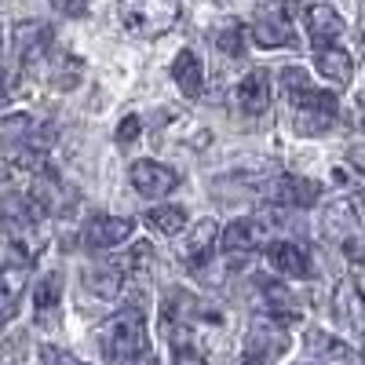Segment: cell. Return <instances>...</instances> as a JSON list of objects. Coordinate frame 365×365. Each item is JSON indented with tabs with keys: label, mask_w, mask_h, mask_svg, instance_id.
Segmentation results:
<instances>
[{
	"label": "cell",
	"mask_w": 365,
	"mask_h": 365,
	"mask_svg": "<svg viewBox=\"0 0 365 365\" xmlns=\"http://www.w3.org/2000/svg\"><path fill=\"white\" fill-rule=\"evenodd\" d=\"M332 314H336L340 325H347L351 332L365 336V292L354 278H344L332 292Z\"/></svg>",
	"instance_id": "cell-9"
},
{
	"label": "cell",
	"mask_w": 365,
	"mask_h": 365,
	"mask_svg": "<svg viewBox=\"0 0 365 365\" xmlns=\"http://www.w3.org/2000/svg\"><path fill=\"white\" fill-rule=\"evenodd\" d=\"M15 51H19V58H22V66L29 70V66H37V63H44V58H51V26H44V22H19L15 26Z\"/></svg>",
	"instance_id": "cell-8"
},
{
	"label": "cell",
	"mask_w": 365,
	"mask_h": 365,
	"mask_svg": "<svg viewBox=\"0 0 365 365\" xmlns=\"http://www.w3.org/2000/svg\"><path fill=\"white\" fill-rule=\"evenodd\" d=\"M322 230L351 263H365V205L361 197H336L322 208Z\"/></svg>",
	"instance_id": "cell-2"
},
{
	"label": "cell",
	"mask_w": 365,
	"mask_h": 365,
	"mask_svg": "<svg viewBox=\"0 0 365 365\" xmlns=\"http://www.w3.org/2000/svg\"><path fill=\"white\" fill-rule=\"evenodd\" d=\"M41 354H44V365H84L81 358H73V354L63 351V347H44Z\"/></svg>",
	"instance_id": "cell-33"
},
{
	"label": "cell",
	"mask_w": 365,
	"mask_h": 365,
	"mask_svg": "<svg viewBox=\"0 0 365 365\" xmlns=\"http://www.w3.org/2000/svg\"><path fill=\"white\" fill-rule=\"evenodd\" d=\"M303 19H307V37H311L314 48H332L344 34V19L329 4H311Z\"/></svg>",
	"instance_id": "cell-17"
},
{
	"label": "cell",
	"mask_w": 365,
	"mask_h": 365,
	"mask_svg": "<svg viewBox=\"0 0 365 365\" xmlns=\"http://www.w3.org/2000/svg\"><path fill=\"white\" fill-rule=\"evenodd\" d=\"M132 187L143 194V197H165L168 190H175L179 187V172L175 168H168V165H161V161H135L132 165Z\"/></svg>",
	"instance_id": "cell-10"
},
{
	"label": "cell",
	"mask_w": 365,
	"mask_h": 365,
	"mask_svg": "<svg viewBox=\"0 0 365 365\" xmlns=\"http://www.w3.org/2000/svg\"><path fill=\"white\" fill-rule=\"evenodd\" d=\"M361 354H365V336H361Z\"/></svg>",
	"instance_id": "cell-39"
},
{
	"label": "cell",
	"mask_w": 365,
	"mask_h": 365,
	"mask_svg": "<svg viewBox=\"0 0 365 365\" xmlns=\"http://www.w3.org/2000/svg\"><path fill=\"white\" fill-rule=\"evenodd\" d=\"M252 41L259 48H285L292 44V26L285 22V15H263L259 22H252Z\"/></svg>",
	"instance_id": "cell-26"
},
{
	"label": "cell",
	"mask_w": 365,
	"mask_h": 365,
	"mask_svg": "<svg viewBox=\"0 0 365 365\" xmlns=\"http://www.w3.org/2000/svg\"><path fill=\"white\" fill-rule=\"evenodd\" d=\"M270 4L278 8V15H285V19H289V15L299 8V0H270Z\"/></svg>",
	"instance_id": "cell-34"
},
{
	"label": "cell",
	"mask_w": 365,
	"mask_h": 365,
	"mask_svg": "<svg viewBox=\"0 0 365 365\" xmlns=\"http://www.w3.org/2000/svg\"><path fill=\"white\" fill-rule=\"evenodd\" d=\"M256 292H259V303H263V314L282 318V322H299V307H296L289 285L274 282V278H259L256 282Z\"/></svg>",
	"instance_id": "cell-19"
},
{
	"label": "cell",
	"mask_w": 365,
	"mask_h": 365,
	"mask_svg": "<svg viewBox=\"0 0 365 365\" xmlns=\"http://www.w3.org/2000/svg\"><path fill=\"white\" fill-rule=\"evenodd\" d=\"M216 241H223L216 220H201V223H194L190 234H187V245H182V263L194 267V270L205 267V263L212 259V249H216Z\"/></svg>",
	"instance_id": "cell-15"
},
{
	"label": "cell",
	"mask_w": 365,
	"mask_h": 365,
	"mask_svg": "<svg viewBox=\"0 0 365 365\" xmlns=\"http://www.w3.org/2000/svg\"><path fill=\"white\" fill-rule=\"evenodd\" d=\"M125 278H128L125 263L113 259V263H103V267L84 270V289H91L99 299H117V292L125 289Z\"/></svg>",
	"instance_id": "cell-21"
},
{
	"label": "cell",
	"mask_w": 365,
	"mask_h": 365,
	"mask_svg": "<svg viewBox=\"0 0 365 365\" xmlns=\"http://www.w3.org/2000/svg\"><path fill=\"white\" fill-rule=\"evenodd\" d=\"M88 4H91V0H51V8L58 15H66V19H84L88 15Z\"/></svg>",
	"instance_id": "cell-31"
},
{
	"label": "cell",
	"mask_w": 365,
	"mask_h": 365,
	"mask_svg": "<svg viewBox=\"0 0 365 365\" xmlns=\"http://www.w3.org/2000/svg\"><path fill=\"white\" fill-rule=\"evenodd\" d=\"M358 29H361V37H365V0L358 4Z\"/></svg>",
	"instance_id": "cell-37"
},
{
	"label": "cell",
	"mask_w": 365,
	"mask_h": 365,
	"mask_svg": "<svg viewBox=\"0 0 365 365\" xmlns=\"http://www.w3.org/2000/svg\"><path fill=\"white\" fill-rule=\"evenodd\" d=\"M267 259H270V267L278 270V274L296 278V282H307L311 274H314L311 256L303 252L296 241H270V245H267Z\"/></svg>",
	"instance_id": "cell-12"
},
{
	"label": "cell",
	"mask_w": 365,
	"mask_h": 365,
	"mask_svg": "<svg viewBox=\"0 0 365 365\" xmlns=\"http://www.w3.org/2000/svg\"><path fill=\"white\" fill-rule=\"evenodd\" d=\"M139 132H143V120H139L135 113H128V117L117 125V143H125V146H128V143H135Z\"/></svg>",
	"instance_id": "cell-32"
},
{
	"label": "cell",
	"mask_w": 365,
	"mask_h": 365,
	"mask_svg": "<svg viewBox=\"0 0 365 365\" xmlns=\"http://www.w3.org/2000/svg\"><path fill=\"white\" fill-rule=\"evenodd\" d=\"M216 44H220V51L223 55H230V58H241L245 55V26H227V29H220V37H216Z\"/></svg>",
	"instance_id": "cell-29"
},
{
	"label": "cell",
	"mask_w": 365,
	"mask_h": 365,
	"mask_svg": "<svg viewBox=\"0 0 365 365\" xmlns=\"http://www.w3.org/2000/svg\"><path fill=\"white\" fill-rule=\"evenodd\" d=\"M234 103L245 110V113H263L267 103H270V81H267V70H249L245 77L237 81L234 88Z\"/></svg>",
	"instance_id": "cell-20"
},
{
	"label": "cell",
	"mask_w": 365,
	"mask_h": 365,
	"mask_svg": "<svg viewBox=\"0 0 365 365\" xmlns=\"http://www.w3.org/2000/svg\"><path fill=\"white\" fill-rule=\"evenodd\" d=\"M99 347H103L106 361H135L139 354L150 351L146 347V318H143V311L135 307V303L103 322Z\"/></svg>",
	"instance_id": "cell-3"
},
{
	"label": "cell",
	"mask_w": 365,
	"mask_h": 365,
	"mask_svg": "<svg viewBox=\"0 0 365 365\" xmlns=\"http://www.w3.org/2000/svg\"><path fill=\"white\" fill-rule=\"evenodd\" d=\"M270 201H282V205H296V208H311L322 197V182L314 179H303V175H282L267 187Z\"/></svg>",
	"instance_id": "cell-13"
},
{
	"label": "cell",
	"mask_w": 365,
	"mask_h": 365,
	"mask_svg": "<svg viewBox=\"0 0 365 365\" xmlns=\"http://www.w3.org/2000/svg\"><path fill=\"white\" fill-rule=\"evenodd\" d=\"M146 223L154 227L158 234H165V237H175V234L187 230V212H182L179 205H161V208L146 212Z\"/></svg>",
	"instance_id": "cell-27"
},
{
	"label": "cell",
	"mask_w": 365,
	"mask_h": 365,
	"mask_svg": "<svg viewBox=\"0 0 365 365\" xmlns=\"http://www.w3.org/2000/svg\"><path fill=\"white\" fill-rule=\"evenodd\" d=\"M168 344H172V365H208L194 325H182V322L168 325Z\"/></svg>",
	"instance_id": "cell-24"
},
{
	"label": "cell",
	"mask_w": 365,
	"mask_h": 365,
	"mask_svg": "<svg viewBox=\"0 0 365 365\" xmlns=\"http://www.w3.org/2000/svg\"><path fill=\"white\" fill-rule=\"evenodd\" d=\"M182 4L179 0H117V22L125 26V34L158 41L179 22Z\"/></svg>",
	"instance_id": "cell-4"
},
{
	"label": "cell",
	"mask_w": 365,
	"mask_h": 365,
	"mask_svg": "<svg viewBox=\"0 0 365 365\" xmlns=\"http://www.w3.org/2000/svg\"><path fill=\"white\" fill-rule=\"evenodd\" d=\"M358 125L365 128V91H361V96H358Z\"/></svg>",
	"instance_id": "cell-36"
},
{
	"label": "cell",
	"mask_w": 365,
	"mask_h": 365,
	"mask_svg": "<svg viewBox=\"0 0 365 365\" xmlns=\"http://www.w3.org/2000/svg\"><path fill=\"white\" fill-rule=\"evenodd\" d=\"M58 307H63V278L58 274H44L34 285V318L41 329H51L58 322Z\"/></svg>",
	"instance_id": "cell-16"
},
{
	"label": "cell",
	"mask_w": 365,
	"mask_h": 365,
	"mask_svg": "<svg viewBox=\"0 0 365 365\" xmlns=\"http://www.w3.org/2000/svg\"><path fill=\"white\" fill-rule=\"evenodd\" d=\"M48 77L55 88H73L81 81V58L66 55V51H51V66H48Z\"/></svg>",
	"instance_id": "cell-28"
},
{
	"label": "cell",
	"mask_w": 365,
	"mask_h": 365,
	"mask_svg": "<svg viewBox=\"0 0 365 365\" xmlns=\"http://www.w3.org/2000/svg\"><path fill=\"white\" fill-rule=\"evenodd\" d=\"M150 259H154V245H150V241H139V245H132L128 256H120V263H125L128 274H143L150 267Z\"/></svg>",
	"instance_id": "cell-30"
},
{
	"label": "cell",
	"mask_w": 365,
	"mask_h": 365,
	"mask_svg": "<svg viewBox=\"0 0 365 365\" xmlns=\"http://www.w3.org/2000/svg\"><path fill=\"white\" fill-rule=\"evenodd\" d=\"M351 158H354V161L361 165V172H365V150H354V154H351Z\"/></svg>",
	"instance_id": "cell-38"
},
{
	"label": "cell",
	"mask_w": 365,
	"mask_h": 365,
	"mask_svg": "<svg viewBox=\"0 0 365 365\" xmlns=\"http://www.w3.org/2000/svg\"><path fill=\"white\" fill-rule=\"evenodd\" d=\"M26 205L34 208L37 216H70V212L77 208V194L51 168H44V172H37L34 179H29Z\"/></svg>",
	"instance_id": "cell-6"
},
{
	"label": "cell",
	"mask_w": 365,
	"mask_h": 365,
	"mask_svg": "<svg viewBox=\"0 0 365 365\" xmlns=\"http://www.w3.org/2000/svg\"><path fill=\"white\" fill-rule=\"evenodd\" d=\"M282 88H285V99L292 110V128L299 135L311 139V135H322L325 128H332V120H336V96L314 88L307 70H299V66L282 70Z\"/></svg>",
	"instance_id": "cell-1"
},
{
	"label": "cell",
	"mask_w": 365,
	"mask_h": 365,
	"mask_svg": "<svg viewBox=\"0 0 365 365\" xmlns=\"http://www.w3.org/2000/svg\"><path fill=\"white\" fill-rule=\"evenodd\" d=\"M29 267H34V259H26V256L8 249V259H4V318H15L22 285L29 282Z\"/></svg>",
	"instance_id": "cell-22"
},
{
	"label": "cell",
	"mask_w": 365,
	"mask_h": 365,
	"mask_svg": "<svg viewBox=\"0 0 365 365\" xmlns=\"http://www.w3.org/2000/svg\"><path fill=\"white\" fill-rule=\"evenodd\" d=\"M267 237V223L256 220V216H245V220H234L227 230H223V249L230 256H241V252H256Z\"/></svg>",
	"instance_id": "cell-18"
},
{
	"label": "cell",
	"mask_w": 365,
	"mask_h": 365,
	"mask_svg": "<svg viewBox=\"0 0 365 365\" xmlns=\"http://www.w3.org/2000/svg\"><path fill=\"white\" fill-rule=\"evenodd\" d=\"M314 66L325 81L332 84H351L354 77V58L340 48V44H332V48H314Z\"/></svg>",
	"instance_id": "cell-25"
},
{
	"label": "cell",
	"mask_w": 365,
	"mask_h": 365,
	"mask_svg": "<svg viewBox=\"0 0 365 365\" xmlns=\"http://www.w3.org/2000/svg\"><path fill=\"white\" fill-rule=\"evenodd\" d=\"M292 336H289V322L270 318V314H256L245 340H241V365H278L282 354L289 351Z\"/></svg>",
	"instance_id": "cell-5"
},
{
	"label": "cell",
	"mask_w": 365,
	"mask_h": 365,
	"mask_svg": "<svg viewBox=\"0 0 365 365\" xmlns=\"http://www.w3.org/2000/svg\"><path fill=\"white\" fill-rule=\"evenodd\" d=\"M132 365H161V361H158L154 354H150V351H146V354H139V358H135Z\"/></svg>",
	"instance_id": "cell-35"
},
{
	"label": "cell",
	"mask_w": 365,
	"mask_h": 365,
	"mask_svg": "<svg viewBox=\"0 0 365 365\" xmlns=\"http://www.w3.org/2000/svg\"><path fill=\"white\" fill-rule=\"evenodd\" d=\"M132 230H135V223L125 216H99L84 227V245L88 249H117L120 241L132 237Z\"/></svg>",
	"instance_id": "cell-14"
},
{
	"label": "cell",
	"mask_w": 365,
	"mask_h": 365,
	"mask_svg": "<svg viewBox=\"0 0 365 365\" xmlns=\"http://www.w3.org/2000/svg\"><path fill=\"white\" fill-rule=\"evenodd\" d=\"M303 347H307V354L322 365H358V351L347 340L325 332V329H311L307 336H303Z\"/></svg>",
	"instance_id": "cell-11"
},
{
	"label": "cell",
	"mask_w": 365,
	"mask_h": 365,
	"mask_svg": "<svg viewBox=\"0 0 365 365\" xmlns=\"http://www.w3.org/2000/svg\"><path fill=\"white\" fill-rule=\"evenodd\" d=\"M172 77H175V84H179V91L187 99H197L201 91H205V66H201V58H197V51H179L175 55V63H172Z\"/></svg>",
	"instance_id": "cell-23"
},
{
	"label": "cell",
	"mask_w": 365,
	"mask_h": 365,
	"mask_svg": "<svg viewBox=\"0 0 365 365\" xmlns=\"http://www.w3.org/2000/svg\"><path fill=\"white\" fill-rule=\"evenodd\" d=\"M37 212L34 208H19L15 201H8V249L11 252H19V256H26V259H34L37 263V256L44 252V245H48V234H44V227H37Z\"/></svg>",
	"instance_id": "cell-7"
}]
</instances>
